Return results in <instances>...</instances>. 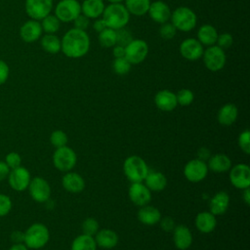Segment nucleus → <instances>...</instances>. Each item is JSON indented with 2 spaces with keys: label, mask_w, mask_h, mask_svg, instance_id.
I'll return each mask as SVG.
<instances>
[{
  "label": "nucleus",
  "mask_w": 250,
  "mask_h": 250,
  "mask_svg": "<svg viewBox=\"0 0 250 250\" xmlns=\"http://www.w3.org/2000/svg\"><path fill=\"white\" fill-rule=\"evenodd\" d=\"M197 158L198 159H200V160H202V161H208V159L210 158V156H211V152H210V150L208 149V148H206V147H200L199 149H198V151H197Z\"/></svg>",
  "instance_id": "nucleus-49"
},
{
  "label": "nucleus",
  "mask_w": 250,
  "mask_h": 250,
  "mask_svg": "<svg viewBox=\"0 0 250 250\" xmlns=\"http://www.w3.org/2000/svg\"><path fill=\"white\" fill-rule=\"evenodd\" d=\"M176 99H177L178 104L183 105V106H187V105H189L193 102L194 94L191 90L184 88V89H181L176 94Z\"/></svg>",
  "instance_id": "nucleus-37"
},
{
  "label": "nucleus",
  "mask_w": 250,
  "mask_h": 250,
  "mask_svg": "<svg viewBox=\"0 0 250 250\" xmlns=\"http://www.w3.org/2000/svg\"><path fill=\"white\" fill-rule=\"evenodd\" d=\"M173 241L179 250H187L192 243V234L185 225L176 226L173 229Z\"/></svg>",
  "instance_id": "nucleus-19"
},
{
  "label": "nucleus",
  "mask_w": 250,
  "mask_h": 250,
  "mask_svg": "<svg viewBox=\"0 0 250 250\" xmlns=\"http://www.w3.org/2000/svg\"><path fill=\"white\" fill-rule=\"evenodd\" d=\"M238 146L243 152H245L246 154L250 153V132H249V130H245L239 134Z\"/></svg>",
  "instance_id": "nucleus-43"
},
{
  "label": "nucleus",
  "mask_w": 250,
  "mask_h": 250,
  "mask_svg": "<svg viewBox=\"0 0 250 250\" xmlns=\"http://www.w3.org/2000/svg\"><path fill=\"white\" fill-rule=\"evenodd\" d=\"M123 171L131 183L144 182L148 173V166L141 156L131 155L125 159Z\"/></svg>",
  "instance_id": "nucleus-3"
},
{
  "label": "nucleus",
  "mask_w": 250,
  "mask_h": 250,
  "mask_svg": "<svg viewBox=\"0 0 250 250\" xmlns=\"http://www.w3.org/2000/svg\"><path fill=\"white\" fill-rule=\"evenodd\" d=\"M62 187L71 193H79L85 188V181L81 175L68 171L62 179Z\"/></svg>",
  "instance_id": "nucleus-20"
},
{
  "label": "nucleus",
  "mask_w": 250,
  "mask_h": 250,
  "mask_svg": "<svg viewBox=\"0 0 250 250\" xmlns=\"http://www.w3.org/2000/svg\"><path fill=\"white\" fill-rule=\"evenodd\" d=\"M9 250H27V247L22 243H16Z\"/></svg>",
  "instance_id": "nucleus-55"
},
{
  "label": "nucleus",
  "mask_w": 250,
  "mask_h": 250,
  "mask_svg": "<svg viewBox=\"0 0 250 250\" xmlns=\"http://www.w3.org/2000/svg\"><path fill=\"white\" fill-rule=\"evenodd\" d=\"M77 162V155L75 151L67 146L58 147L53 155V163L55 167L62 172L70 171Z\"/></svg>",
  "instance_id": "nucleus-7"
},
{
  "label": "nucleus",
  "mask_w": 250,
  "mask_h": 250,
  "mask_svg": "<svg viewBox=\"0 0 250 250\" xmlns=\"http://www.w3.org/2000/svg\"><path fill=\"white\" fill-rule=\"evenodd\" d=\"M201 58L203 59L205 67L213 72H217L223 69L227 62L225 50L221 49L217 45L208 46L207 49L203 51Z\"/></svg>",
  "instance_id": "nucleus-6"
},
{
  "label": "nucleus",
  "mask_w": 250,
  "mask_h": 250,
  "mask_svg": "<svg viewBox=\"0 0 250 250\" xmlns=\"http://www.w3.org/2000/svg\"><path fill=\"white\" fill-rule=\"evenodd\" d=\"M102 18L107 27L117 30L126 26L130 20V14L122 3H114L104 7Z\"/></svg>",
  "instance_id": "nucleus-2"
},
{
  "label": "nucleus",
  "mask_w": 250,
  "mask_h": 250,
  "mask_svg": "<svg viewBox=\"0 0 250 250\" xmlns=\"http://www.w3.org/2000/svg\"><path fill=\"white\" fill-rule=\"evenodd\" d=\"M208 169L216 173H224L231 168L230 158L224 153H217L211 155L207 163Z\"/></svg>",
  "instance_id": "nucleus-27"
},
{
  "label": "nucleus",
  "mask_w": 250,
  "mask_h": 250,
  "mask_svg": "<svg viewBox=\"0 0 250 250\" xmlns=\"http://www.w3.org/2000/svg\"><path fill=\"white\" fill-rule=\"evenodd\" d=\"M42 26L38 21L32 20L24 22L21 27L20 34L23 41L25 42H34L40 38L42 34Z\"/></svg>",
  "instance_id": "nucleus-21"
},
{
  "label": "nucleus",
  "mask_w": 250,
  "mask_h": 250,
  "mask_svg": "<svg viewBox=\"0 0 250 250\" xmlns=\"http://www.w3.org/2000/svg\"><path fill=\"white\" fill-rule=\"evenodd\" d=\"M177 33L176 27L171 22H164L161 24L159 28V34L162 39L164 40H171L175 37Z\"/></svg>",
  "instance_id": "nucleus-40"
},
{
  "label": "nucleus",
  "mask_w": 250,
  "mask_h": 250,
  "mask_svg": "<svg viewBox=\"0 0 250 250\" xmlns=\"http://www.w3.org/2000/svg\"><path fill=\"white\" fill-rule=\"evenodd\" d=\"M229 196L225 191H219L214 194L210 200V212L215 215H223L229 208Z\"/></svg>",
  "instance_id": "nucleus-25"
},
{
  "label": "nucleus",
  "mask_w": 250,
  "mask_h": 250,
  "mask_svg": "<svg viewBox=\"0 0 250 250\" xmlns=\"http://www.w3.org/2000/svg\"><path fill=\"white\" fill-rule=\"evenodd\" d=\"M217 226L216 216L210 211L200 212L195 217V227L202 233L212 232Z\"/></svg>",
  "instance_id": "nucleus-23"
},
{
  "label": "nucleus",
  "mask_w": 250,
  "mask_h": 250,
  "mask_svg": "<svg viewBox=\"0 0 250 250\" xmlns=\"http://www.w3.org/2000/svg\"><path fill=\"white\" fill-rule=\"evenodd\" d=\"M160 227L163 230L165 231H173L174 228L176 227L175 226V223H174V220L170 217H164V218H161L160 221Z\"/></svg>",
  "instance_id": "nucleus-47"
},
{
  "label": "nucleus",
  "mask_w": 250,
  "mask_h": 250,
  "mask_svg": "<svg viewBox=\"0 0 250 250\" xmlns=\"http://www.w3.org/2000/svg\"><path fill=\"white\" fill-rule=\"evenodd\" d=\"M133 40V37L129 30L125 29V27L116 30V44L125 47Z\"/></svg>",
  "instance_id": "nucleus-42"
},
{
  "label": "nucleus",
  "mask_w": 250,
  "mask_h": 250,
  "mask_svg": "<svg viewBox=\"0 0 250 250\" xmlns=\"http://www.w3.org/2000/svg\"><path fill=\"white\" fill-rule=\"evenodd\" d=\"M49 238L50 233L48 228L41 223H35L24 232L23 241L27 248L39 249L47 244Z\"/></svg>",
  "instance_id": "nucleus-5"
},
{
  "label": "nucleus",
  "mask_w": 250,
  "mask_h": 250,
  "mask_svg": "<svg viewBox=\"0 0 250 250\" xmlns=\"http://www.w3.org/2000/svg\"><path fill=\"white\" fill-rule=\"evenodd\" d=\"M154 104L162 111H172L178 105L176 94L170 90H160L154 96Z\"/></svg>",
  "instance_id": "nucleus-18"
},
{
  "label": "nucleus",
  "mask_w": 250,
  "mask_h": 250,
  "mask_svg": "<svg viewBox=\"0 0 250 250\" xmlns=\"http://www.w3.org/2000/svg\"><path fill=\"white\" fill-rule=\"evenodd\" d=\"M130 200L138 206H144L148 204L151 199V191L142 182L132 183L128 190Z\"/></svg>",
  "instance_id": "nucleus-15"
},
{
  "label": "nucleus",
  "mask_w": 250,
  "mask_h": 250,
  "mask_svg": "<svg viewBox=\"0 0 250 250\" xmlns=\"http://www.w3.org/2000/svg\"><path fill=\"white\" fill-rule=\"evenodd\" d=\"M238 109L234 104H226L218 111V121L224 126H229L233 124L237 118Z\"/></svg>",
  "instance_id": "nucleus-28"
},
{
  "label": "nucleus",
  "mask_w": 250,
  "mask_h": 250,
  "mask_svg": "<svg viewBox=\"0 0 250 250\" xmlns=\"http://www.w3.org/2000/svg\"><path fill=\"white\" fill-rule=\"evenodd\" d=\"M138 220L146 226H153L159 223L161 219L160 211L150 205H144L138 211Z\"/></svg>",
  "instance_id": "nucleus-24"
},
{
  "label": "nucleus",
  "mask_w": 250,
  "mask_h": 250,
  "mask_svg": "<svg viewBox=\"0 0 250 250\" xmlns=\"http://www.w3.org/2000/svg\"><path fill=\"white\" fill-rule=\"evenodd\" d=\"M97 247L94 236L82 233L73 239L70 250H96Z\"/></svg>",
  "instance_id": "nucleus-32"
},
{
  "label": "nucleus",
  "mask_w": 250,
  "mask_h": 250,
  "mask_svg": "<svg viewBox=\"0 0 250 250\" xmlns=\"http://www.w3.org/2000/svg\"><path fill=\"white\" fill-rule=\"evenodd\" d=\"M9 184L15 190L22 191L24 190L30 183V174L26 168L19 166L12 169L8 175Z\"/></svg>",
  "instance_id": "nucleus-16"
},
{
  "label": "nucleus",
  "mask_w": 250,
  "mask_h": 250,
  "mask_svg": "<svg viewBox=\"0 0 250 250\" xmlns=\"http://www.w3.org/2000/svg\"><path fill=\"white\" fill-rule=\"evenodd\" d=\"M10 173V168L8 167V165L3 162V161H0V181L4 180Z\"/></svg>",
  "instance_id": "nucleus-52"
},
{
  "label": "nucleus",
  "mask_w": 250,
  "mask_h": 250,
  "mask_svg": "<svg viewBox=\"0 0 250 250\" xmlns=\"http://www.w3.org/2000/svg\"><path fill=\"white\" fill-rule=\"evenodd\" d=\"M148 54V45L143 39H133L125 46V58L132 64L143 62Z\"/></svg>",
  "instance_id": "nucleus-8"
},
{
  "label": "nucleus",
  "mask_w": 250,
  "mask_h": 250,
  "mask_svg": "<svg viewBox=\"0 0 250 250\" xmlns=\"http://www.w3.org/2000/svg\"><path fill=\"white\" fill-rule=\"evenodd\" d=\"M112 54L115 58H122L125 56V47L120 46V45H114L113 49H112Z\"/></svg>",
  "instance_id": "nucleus-51"
},
{
  "label": "nucleus",
  "mask_w": 250,
  "mask_h": 250,
  "mask_svg": "<svg viewBox=\"0 0 250 250\" xmlns=\"http://www.w3.org/2000/svg\"><path fill=\"white\" fill-rule=\"evenodd\" d=\"M93 27H94V29L99 33V32L103 31L104 28H106L107 26H106L104 21L103 20V18H102V19L98 18V19L95 20V21H94V23H93Z\"/></svg>",
  "instance_id": "nucleus-50"
},
{
  "label": "nucleus",
  "mask_w": 250,
  "mask_h": 250,
  "mask_svg": "<svg viewBox=\"0 0 250 250\" xmlns=\"http://www.w3.org/2000/svg\"><path fill=\"white\" fill-rule=\"evenodd\" d=\"M100 229L99 223L94 218H87L82 223V230L84 234L94 236Z\"/></svg>",
  "instance_id": "nucleus-38"
},
{
  "label": "nucleus",
  "mask_w": 250,
  "mask_h": 250,
  "mask_svg": "<svg viewBox=\"0 0 250 250\" xmlns=\"http://www.w3.org/2000/svg\"><path fill=\"white\" fill-rule=\"evenodd\" d=\"M207 163L196 158L189 160L184 167L186 179L191 183H198L204 180L208 174Z\"/></svg>",
  "instance_id": "nucleus-10"
},
{
  "label": "nucleus",
  "mask_w": 250,
  "mask_h": 250,
  "mask_svg": "<svg viewBox=\"0 0 250 250\" xmlns=\"http://www.w3.org/2000/svg\"><path fill=\"white\" fill-rule=\"evenodd\" d=\"M99 43L104 48H110L116 45V30L106 27L103 31L99 32Z\"/></svg>",
  "instance_id": "nucleus-34"
},
{
  "label": "nucleus",
  "mask_w": 250,
  "mask_h": 250,
  "mask_svg": "<svg viewBox=\"0 0 250 250\" xmlns=\"http://www.w3.org/2000/svg\"><path fill=\"white\" fill-rule=\"evenodd\" d=\"M31 197L37 202H46L51 195V188L49 183L40 177L30 180L28 185Z\"/></svg>",
  "instance_id": "nucleus-13"
},
{
  "label": "nucleus",
  "mask_w": 250,
  "mask_h": 250,
  "mask_svg": "<svg viewBox=\"0 0 250 250\" xmlns=\"http://www.w3.org/2000/svg\"><path fill=\"white\" fill-rule=\"evenodd\" d=\"M104 7L103 0H84L81 4V14L88 19L96 20L102 17Z\"/></svg>",
  "instance_id": "nucleus-26"
},
{
  "label": "nucleus",
  "mask_w": 250,
  "mask_h": 250,
  "mask_svg": "<svg viewBox=\"0 0 250 250\" xmlns=\"http://www.w3.org/2000/svg\"><path fill=\"white\" fill-rule=\"evenodd\" d=\"M94 238L97 246L104 249H112L118 243V234L109 229H99Z\"/></svg>",
  "instance_id": "nucleus-22"
},
{
  "label": "nucleus",
  "mask_w": 250,
  "mask_h": 250,
  "mask_svg": "<svg viewBox=\"0 0 250 250\" xmlns=\"http://www.w3.org/2000/svg\"><path fill=\"white\" fill-rule=\"evenodd\" d=\"M9 75V67L6 62L0 60V85L3 84Z\"/></svg>",
  "instance_id": "nucleus-48"
},
{
  "label": "nucleus",
  "mask_w": 250,
  "mask_h": 250,
  "mask_svg": "<svg viewBox=\"0 0 250 250\" xmlns=\"http://www.w3.org/2000/svg\"><path fill=\"white\" fill-rule=\"evenodd\" d=\"M216 44L221 49L227 50V49H229V48H230L232 46V44H233V37H232V35L230 33H228V32H224V33L218 34Z\"/></svg>",
  "instance_id": "nucleus-41"
},
{
  "label": "nucleus",
  "mask_w": 250,
  "mask_h": 250,
  "mask_svg": "<svg viewBox=\"0 0 250 250\" xmlns=\"http://www.w3.org/2000/svg\"><path fill=\"white\" fill-rule=\"evenodd\" d=\"M12 208V201L9 196L0 193V217L7 215Z\"/></svg>",
  "instance_id": "nucleus-44"
},
{
  "label": "nucleus",
  "mask_w": 250,
  "mask_h": 250,
  "mask_svg": "<svg viewBox=\"0 0 250 250\" xmlns=\"http://www.w3.org/2000/svg\"><path fill=\"white\" fill-rule=\"evenodd\" d=\"M131 66H132V64L128 62V60L125 57L115 58L112 62L113 71L118 75L127 74L130 71Z\"/></svg>",
  "instance_id": "nucleus-36"
},
{
  "label": "nucleus",
  "mask_w": 250,
  "mask_h": 250,
  "mask_svg": "<svg viewBox=\"0 0 250 250\" xmlns=\"http://www.w3.org/2000/svg\"><path fill=\"white\" fill-rule=\"evenodd\" d=\"M53 8V0H26L25 11L27 15L35 20L39 21L48 16Z\"/></svg>",
  "instance_id": "nucleus-12"
},
{
  "label": "nucleus",
  "mask_w": 250,
  "mask_h": 250,
  "mask_svg": "<svg viewBox=\"0 0 250 250\" xmlns=\"http://www.w3.org/2000/svg\"><path fill=\"white\" fill-rule=\"evenodd\" d=\"M229 181L231 185L238 189H244L249 188L250 167L244 163L234 165L229 169Z\"/></svg>",
  "instance_id": "nucleus-11"
},
{
  "label": "nucleus",
  "mask_w": 250,
  "mask_h": 250,
  "mask_svg": "<svg viewBox=\"0 0 250 250\" xmlns=\"http://www.w3.org/2000/svg\"><path fill=\"white\" fill-rule=\"evenodd\" d=\"M73 24H74V28H77L80 30H86L90 24V19H88L83 14H80L74 19Z\"/></svg>",
  "instance_id": "nucleus-46"
},
{
  "label": "nucleus",
  "mask_w": 250,
  "mask_h": 250,
  "mask_svg": "<svg viewBox=\"0 0 250 250\" xmlns=\"http://www.w3.org/2000/svg\"><path fill=\"white\" fill-rule=\"evenodd\" d=\"M12 240L17 242V243H21V241H23L24 239V233L21 232V231H14L11 235Z\"/></svg>",
  "instance_id": "nucleus-53"
},
{
  "label": "nucleus",
  "mask_w": 250,
  "mask_h": 250,
  "mask_svg": "<svg viewBox=\"0 0 250 250\" xmlns=\"http://www.w3.org/2000/svg\"><path fill=\"white\" fill-rule=\"evenodd\" d=\"M144 181L145 185L148 188L150 191H161L167 186V179L165 175L157 171H148Z\"/></svg>",
  "instance_id": "nucleus-29"
},
{
  "label": "nucleus",
  "mask_w": 250,
  "mask_h": 250,
  "mask_svg": "<svg viewBox=\"0 0 250 250\" xmlns=\"http://www.w3.org/2000/svg\"><path fill=\"white\" fill-rule=\"evenodd\" d=\"M81 14V4L77 0H61L55 8V16L62 22L73 21Z\"/></svg>",
  "instance_id": "nucleus-9"
},
{
  "label": "nucleus",
  "mask_w": 250,
  "mask_h": 250,
  "mask_svg": "<svg viewBox=\"0 0 250 250\" xmlns=\"http://www.w3.org/2000/svg\"><path fill=\"white\" fill-rule=\"evenodd\" d=\"M21 158L20 156L19 153L17 152H10L7 154L6 156V164L8 165L9 168H17L19 166H21Z\"/></svg>",
  "instance_id": "nucleus-45"
},
{
  "label": "nucleus",
  "mask_w": 250,
  "mask_h": 250,
  "mask_svg": "<svg viewBox=\"0 0 250 250\" xmlns=\"http://www.w3.org/2000/svg\"><path fill=\"white\" fill-rule=\"evenodd\" d=\"M90 49V38L85 30L71 28L61 39V51L70 59L84 57Z\"/></svg>",
  "instance_id": "nucleus-1"
},
{
  "label": "nucleus",
  "mask_w": 250,
  "mask_h": 250,
  "mask_svg": "<svg viewBox=\"0 0 250 250\" xmlns=\"http://www.w3.org/2000/svg\"><path fill=\"white\" fill-rule=\"evenodd\" d=\"M181 56L188 61H196L203 55V45L195 38L185 39L179 48Z\"/></svg>",
  "instance_id": "nucleus-14"
},
{
  "label": "nucleus",
  "mask_w": 250,
  "mask_h": 250,
  "mask_svg": "<svg viewBox=\"0 0 250 250\" xmlns=\"http://www.w3.org/2000/svg\"><path fill=\"white\" fill-rule=\"evenodd\" d=\"M109 2V4H114V3H122L124 0H106Z\"/></svg>",
  "instance_id": "nucleus-56"
},
{
  "label": "nucleus",
  "mask_w": 250,
  "mask_h": 250,
  "mask_svg": "<svg viewBox=\"0 0 250 250\" xmlns=\"http://www.w3.org/2000/svg\"><path fill=\"white\" fill-rule=\"evenodd\" d=\"M218 34L217 29L213 25L205 23L197 30V40L203 46H212L216 44Z\"/></svg>",
  "instance_id": "nucleus-30"
},
{
  "label": "nucleus",
  "mask_w": 250,
  "mask_h": 250,
  "mask_svg": "<svg viewBox=\"0 0 250 250\" xmlns=\"http://www.w3.org/2000/svg\"><path fill=\"white\" fill-rule=\"evenodd\" d=\"M125 1V8L129 12L130 15L141 17L147 13L150 0H124Z\"/></svg>",
  "instance_id": "nucleus-31"
},
{
  "label": "nucleus",
  "mask_w": 250,
  "mask_h": 250,
  "mask_svg": "<svg viewBox=\"0 0 250 250\" xmlns=\"http://www.w3.org/2000/svg\"><path fill=\"white\" fill-rule=\"evenodd\" d=\"M42 48L50 54H57L61 51V39L55 34H46L41 39Z\"/></svg>",
  "instance_id": "nucleus-33"
},
{
  "label": "nucleus",
  "mask_w": 250,
  "mask_h": 250,
  "mask_svg": "<svg viewBox=\"0 0 250 250\" xmlns=\"http://www.w3.org/2000/svg\"><path fill=\"white\" fill-rule=\"evenodd\" d=\"M61 21L55 15H48L42 19L41 26L47 34H55L60 29Z\"/></svg>",
  "instance_id": "nucleus-35"
},
{
  "label": "nucleus",
  "mask_w": 250,
  "mask_h": 250,
  "mask_svg": "<svg viewBox=\"0 0 250 250\" xmlns=\"http://www.w3.org/2000/svg\"><path fill=\"white\" fill-rule=\"evenodd\" d=\"M50 141H51V144L55 146V147H62V146H66L67 144V141H68V138H67V135L62 131V130H56L54 131L52 134H51V137H50Z\"/></svg>",
  "instance_id": "nucleus-39"
},
{
  "label": "nucleus",
  "mask_w": 250,
  "mask_h": 250,
  "mask_svg": "<svg viewBox=\"0 0 250 250\" xmlns=\"http://www.w3.org/2000/svg\"><path fill=\"white\" fill-rule=\"evenodd\" d=\"M171 23L176 27L177 30L188 32L192 30L197 21L195 13L188 7L181 6L176 8L171 13Z\"/></svg>",
  "instance_id": "nucleus-4"
},
{
  "label": "nucleus",
  "mask_w": 250,
  "mask_h": 250,
  "mask_svg": "<svg viewBox=\"0 0 250 250\" xmlns=\"http://www.w3.org/2000/svg\"><path fill=\"white\" fill-rule=\"evenodd\" d=\"M147 13L153 21L162 24L170 20L172 12L170 10V7L165 2L161 0H156L150 3Z\"/></svg>",
  "instance_id": "nucleus-17"
},
{
  "label": "nucleus",
  "mask_w": 250,
  "mask_h": 250,
  "mask_svg": "<svg viewBox=\"0 0 250 250\" xmlns=\"http://www.w3.org/2000/svg\"><path fill=\"white\" fill-rule=\"evenodd\" d=\"M242 198H243L244 202H245L247 205H249V204H250V189H249V188H244V189H243Z\"/></svg>",
  "instance_id": "nucleus-54"
}]
</instances>
